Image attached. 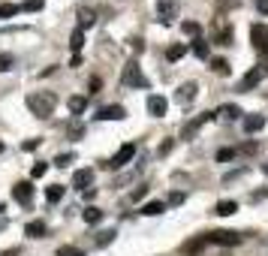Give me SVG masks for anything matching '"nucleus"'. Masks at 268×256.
Wrapping results in <instances>:
<instances>
[{
    "label": "nucleus",
    "mask_w": 268,
    "mask_h": 256,
    "mask_svg": "<svg viewBox=\"0 0 268 256\" xmlns=\"http://www.w3.org/2000/svg\"><path fill=\"white\" fill-rule=\"evenodd\" d=\"M55 106H58V96L51 94V91H34V94H28V109L34 112L36 118H48L55 112Z\"/></svg>",
    "instance_id": "nucleus-1"
},
{
    "label": "nucleus",
    "mask_w": 268,
    "mask_h": 256,
    "mask_svg": "<svg viewBox=\"0 0 268 256\" xmlns=\"http://www.w3.org/2000/svg\"><path fill=\"white\" fill-rule=\"evenodd\" d=\"M121 85H124V88H148V75H142L139 61H127V64H124Z\"/></svg>",
    "instance_id": "nucleus-2"
},
{
    "label": "nucleus",
    "mask_w": 268,
    "mask_h": 256,
    "mask_svg": "<svg viewBox=\"0 0 268 256\" xmlns=\"http://www.w3.org/2000/svg\"><path fill=\"white\" fill-rule=\"evenodd\" d=\"M244 241V235L229 232V229H220V232H208L205 235V244H223V247H238Z\"/></svg>",
    "instance_id": "nucleus-3"
},
{
    "label": "nucleus",
    "mask_w": 268,
    "mask_h": 256,
    "mask_svg": "<svg viewBox=\"0 0 268 256\" xmlns=\"http://www.w3.org/2000/svg\"><path fill=\"white\" fill-rule=\"evenodd\" d=\"M265 75H268V66L265 64L253 66V69H250V72H244V79L238 82V91H241V94H244V91H253V88H256Z\"/></svg>",
    "instance_id": "nucleus-4"
},
{
    "label": "nucleus",
    "mask_w": 268,
    "mask_h": 256,
    "mask_svg": "<svg viewBox=\"0 0 268 256\" xmlns=\"http://www.w3.org/2000/svg\"><path fill=\"white\" fill-rule=\"evenodd\" d=\"M250 39H253V48H256V55H268V28L265 24H253L250 28Z\"/></svg>",
    "instance_id": "nucleus-5"
},
{
    "label": "nucleus",
    "mask_w": 268,
    "mask_h": 256,
    "mask_svg": "<svg viewBox=\"0 0 268 256\" xmlns=\"http://www.w3.org/2000/svg\"><path fill=\"white\" fill-rule=\"evenodd\" d=\"M199 94V82H184L178 91H175V103H181V106H190L193 99Z\"/></svg>",
    "instance_id": "nucleus-6"
},
{
    "label": "nucleus",
    "mask_w": 268,
    "mask_h": 256,
    "mask_svg": "<svg viewBox=\"0 0 268 256\" xmlns=\"http://www.w3.org/2000/svg\"><path fill=\"white\" fill-rule=\"evenodd\" d=\"M133 154H136V145H124L112 160H105L102 166H105V169H121V166H127V163L133 160Z\"/></svg>",
    "instance_id": "nucleus-7"
},
{
    "label": "nucleus",
    "mask_w": 268,
    "mask_h": 256,
    "mask_svg": "<svg viewBox=\"0 0 268 256\" xmlns=\"http://www.w3.org/2000/svg\"><path fill=\"white\" fill-rule=\"evenodd\" d=\"M166 109H169V99H166V96H160V94H151V96H148V115L163 118V115H166Z\"/></svg>",
    "instance_id": "nucleus-8"
},
{
    "label": "nucleus",
    "mask_w": 268,
    "mask_h": 256,
    "mask_svg": "<svg viewBox=\"0 0 268 256\" xmlns=\"http://www.w3.org/2000/svg\"><path fill=\"white\" fill-rule=\"evenodd\" d=\"M12 196H15V202L31 205V199H34V184H31V181H18V184L12 187Z\"/></svg>",
    "instance_id": "nucleus-9"
},
{
    "label": "nucleus",
    "mask_w": 268,
    "mask_h": 256,
    "mask_svg": "<svg viewBox=\"0 0 268 256\" xmlns=\"http://www.w3.org/2000/svg\"><path fill=\"white\" fill-rule=\"evenodd\" d=\"M157 15H160V21H163V24H172V18L178 15L175 0H160V3H157Z\"/></svg>",
    "instance_id": "nucleus-10"
},
{
    "label": "nucleus",
    "mask_w": 268,
    "mask_h": 256,
    "mask_svg": "<svg viewBox=\"0 0 268 256\" xmlns=\"http://www.w3.org/2000/svg\"><path fill=\"white\" fill-rule=\"evenodd\" d=\"M124 115H127V109H124V106H105V109H100L94 118H97V121H121Z\"/></svg>",
    "instance_id": "nucleus-11"
},
{
    "label": "nucleus",
    "mask_w": 268,
    "mask_h": 256,
    "mask_svg": "<svg viewBox=\"0 0 268 256\" xmlns=\"http://www.w3.org/2000/svg\"><path fill=\"white\" fill-rule=\"evenodd\" d=\"M91 184H94V172H91V169H78V172L72 175V187H78V190H91Z\"/></svg>",
    "instance_id": "nucleus-12"
},
{
    "label": "nucleus",
    "mask_w": 268,
    "mask_h": 256,
    "mask_svg": "<svg viewBox=\"0 0 268 256\" xmlns=\"http://www.w3.org/2000/svg\"><path fill=\"white\" fill-rule=\"evenodd\" d=\"M211 118H214V112H205V115H199V118H196V121H190V124H187V127L181 130V139H190V136H193V133H196V130H199L202 124H208V121H211Z\"/></svg>",
    "instance_id": "nucleus-13"
},
{
    "label": "nucleus",
    "mask_w": 268,
    "mask_h": 256,
    "mask_svg": "<svg viewBox=\"0 0 268 256\" xmlns=\"http://www.w3.org/2000/svg\"><path fill=\"white\" fill-rule=\"evenodd\" d=\"M265 127V115H244V130L247 133H259Z\"/></svg>",
    "instance_id": "nucleus-14"
},
{
    "label": "nucleus",
    "mask_w": 268,
    "mask_h": 256,
    "mask_svg": "<svg viewBox=\"0 0 268 256\" xmlns=\"http://www.w3.org/2000/svg\"><path fill=\"white\" fill-rule=\"evenodd\" d=\"M97 21V15H94V9H88V6H82L78 9V31L85 33V28H91Z\"/></svg>",
    "instance_id": "nucleus-15"
},
{
    "label": "nucleus",
    "mask_w": 268,
    "mask_h": 256,
    "mask_svg": "<svg viewBox=\"0 0 268 256\" xmlns=\"http://www.w3.org/2000/svg\"><path fill=\"white\" fill-rule=\"evenodd\" d=\"M67 106H69V112H72V115H82V112H85V109H88V96H69L67 99Z\"/></svg>",
    "instance_id": "nucleus-16"
},
{
    "label": "nucleus",
    "mask_w": 268,
    "mask_h": 256,
    "mask_svg": "<svg viewBox=\"0 0 268 256\" xmlns=\"http://www.w3.org/2000/svg\"><path fill=\"white\" fill-rule=\"evenodd\" d=\"M235 211H238V202H232V199H223V202H217V208H214V214H220V217H229Z\"/></svg>",
    "instance_id": "nucleus-17"
},
{
    "label": "nucleus",
    "mask_w": 268,
    "mask_h": 256,
    "mask_svg": "<svg viewBox=\"0 0 268 256\" xmlns=\"http://www.w3.org/2000/svg\"><path fill=\"white\" fill-rule=\"evenodd\" d=\"M214 115H220L223 121H235V118L241 115V109H238V106H232V103H226V106H220V112H214Z\"/></svg>",
    "instance_id": "nucleus-18"
},
{
    "label": "nucleus",
    "mask_w": 268,
    "mask_h": 256,
    "mask_svg": "<svg viewBox=\"0 0 268 256\" xmlns=\"http://www.w3.org/2000/svg\"><path fill=\"white\" fill-rule=\"evenodd\" d=\"M24 235H31V238H42V235H45V223H42V220L28 223V226H24Z\"/></svg>",
    "instance_id": "nucleus-19"
},
{
    "label": "nucleus",
    "mask_w": 268,
    "mask_h": 256,
    "mask_svg": "<svg viewBox=\"0 0 268 256\" xmlns=\"http://www.w3.org/2000/svg\"><path fill=\"white\" fill-rule=\"evenodd\" d=\"M184 55H187V45H184V42H175V45H169V52H166L169 61H181Z\"/></svg>",
    "instance_id": "nucleus-20"
},
{
    "label": "nucleus",
    "mask_w": 268,
    "mask_h": 256,
    "mask_svg": "<svg viewBox=\"0 0 268 256\" xmlns=\"http://www.w3.org/2000/svg\"><path fill=\"white\" fill-rule=\"evenodd\" d=\"M82 45H85V33L72 31V33H69V48H72V55H78V52H82Z\"/></svg>",
    "instance_id": "nucleus-21"
},
{
    "label": "nucleus",
    "mask_w": 268,
    "mask_h": 256,
    "mask_svg": "<svg viewBox=\"0 0 268 256\" xmlns=\"http://www.w3.org/2000/svg\"><path fill=\"white\" fill-rule=\"evenodd\" d=\"M82 217H85V223H100V220H102V211L97 208V205H88Z\"/></svg>",
    "instance_id": "nucleus-22"
},
{
    "label": "nucleus",
    "mask_w": 268,
    "mask_h": 256,
    "mask_svg": "<svg viewBox=\"0 0 268 256\" xmlns=\"http://www.w3.org/2000/svg\"><path fill=\"white\" fill-rule=\"evenodd\" d=\"M142 214H145V217H157V214H163V202H145V205H142Z\"/></svg>",
    "instance_id": "nucleus-23"
},
{
    "label": "nucleus",
    "mask_w": 268,
    "mask_h": 256,
    "mask_svg": "<svg viewBox=\"0 0 268 256\" xmlns=\"http://www.w3.org/2000/svg\"><path fill=\"white\" fill-rule=\"evenodd\" d=\"M202 247H205V238H193V241H187V244H184V253L196 256V253H202Z\"/></svg>",
    "instance_id": "nucleus-24"
},
{
    "label": "nucleus",
    "mask_w": 268,
    "mask_h": 256,
    "mask_svg": "<svg viewBox=\"0 0 268 256\" xmlns=\"http://www.w3.org/2000/svg\"><path fill=\"white\" fill-rule=\"evenodd\" d=\"M45 199H48V202H61V199H64V187H61V184L45 187Z\"/></svg>",
    "instance_id": "nucleus-25"
},
{
    "label": "nucleus",
    "mask_w": 268,
    "mask_h": 256,
    "mask_svg": "<svg viewBox=\"0 0 268 256\" xmlns=\"http://www.w3.org/2000/svg\"><path fill=\"white\" fill-rule=\"evenodd\" d=\"M115 235H118L115 229H105V232H100V235H97V247H109V244L115 241Z\"/></svg>",
    "instance_id": "nucleus-26"
},
{
    "label": "nucleus",
    "mask_w": 268,
    "mask_h": 256,
    "mask_svg": "<svg viewBox=\"0 0 268 256\" xmlns=\"http://www.w3.org/2000/svg\"><path fill=\"white\" fill-rule=\"evenodd\" d=\"M211 69H214L217 75H229V61H223V58H214V61H211Z\"/></svg>",
    "instance_id": "nucleus-27"
},
{
    "label": "nucleus",
    "mask_w": 268,
    "mask_h": 256,
    "mask_svg": "<svg viewBox=\"0 0 268 256\" xmlns=\"http://www.w3.org/2000/svg\"><path fill=\"white\" fill-rule=\"evenodd\" d=\"M181 31L187 33V36H196V39H199L202 24H199V21H184V24H181Z\"/></svg>",
    "instance_id": "nucleus-28"
},
{
    "label": "nucleus",
    "mask_w": 268,
    "mask_h": 256,
    "mask_svg": "<svg viewBox=\"0 0 268 256\" xmlns=\"http://www.w3.org/2000/svg\"><path fill=\"white\" fill-rule=\"evenodd\" d=\"M190 48H193V55H196V58H208V42L193 39V45H190Z\"/></svg>",
    "instance_id": "nucleus-29"
},
{
    "label": "nucleus",
    "mask_w": 268,
    "mask_h": 256,
    "mask_svg": "<svg viewBox=\"0 0 268 256\" xmlns=\"http://www.w3.org/2000/svg\"><path fill=\"white\" fill-rule=\"evenodd\" d=\"M18 9H21V6H15V3H0V18H12Z\"/></svg>",
    "instance_id": "nucleus-30"
},
{
    "label": "nucleus",
    "mask_w": 268,
    "mask_h": 256,
    "mask_svg": "<svg viewBox=\"0 0 268 256\" xmlns=\"http://www.w3.org/2000/svg\"><path fill=\"white\" fill-rule=\"evenodd\" d=\"M58 256H85V250H78L72 244H64V247H58Z\"/></svg>",
    "instance_id": "nucleus-31"
},
{
    "label": "nucleus",
    "mask_w": 268,
    "mask_h": 256,
    "mask_svg": "<svg viewBox=\"0 0 268 256\" xmlns=\"http://www.w3.org/2000/svg\"><path fill=\"white\" fill-rule=\"evenodd\" d=\"M217 42H220V45H229V42H232V28L217 31Z\"/></svg>",
    "instance_id": "nucleus-32"
},
{
    "label": "nucleus",
    "mask_w": 268,
    "mask_h": 256,
    "mask_svg": "<svg viewBox=\"0 0 268 256\" xmlns=\"http://www.w3.org/2000/svg\"><path fill=\"white\" fill-rule=\"evenodd\" d=\"M21 9H24V12H39V9H42V0H24Z\"/></svg>",
    "instance_id": "nucleus-33"
},
{
    "label": "nucleus",
    "mask_w": 268,
    "mask_h": 256,
    "mask_svg": "<svg viewBox=\"0 0 268 256\" xmlns=\"http://www.w3.org/2000/svg\"><path fill=\"white\" fill-rule=\"evenodd\" d=\"M69 163H72V154H58L55 157V166H61V169H67Z\"/></svg>",
    "instance_id": "nucleus-34"
},
{
    "label": "nucleus",
    "mask_w": 268,
    "mask_h": 256,
    "mask_svg": "<svg viewBox=\"0 0 268 256\" xmlns=\"http://www.w3.org/2000/svg\"><path fill=\"white\" fill-rule=\"evenodd\" d=\"M232 157H235L232 148H223V151H217V163H226V160H232Z\"/></svg>",
    "instance_id": "nucleus-35"
},
{
    "label": "nucleus",
    "mask_w": 268,
    "mask_h": 256,
    "mask_svg": "<svg viewBox=\"0 0 268 256\" xmlns=\"http://www.w3.org/2000/svg\"><path fill=\"white\" fill-rule=\"evenodd\" d=\"M12 69V55H0V72Z\"/></svg>",
    "instance_id": "nucleus-36"
},
{
    "label": "nucleus",
    "mask_w": 268,
    "mask_h": 256,
    "mask_svg": "<svg viewBox=\"0 0 268 256\" xmlns=\"http://www.w3.org/2000/svg\"><path fill=\"white\" fill-rule=\"evenodd\" d=\"M145 193H148V184H139V187H136V190L130 193V196H133L136 202H139V199H145Z\"/></svg>",
    "instance_id": "nucleus-37"
},
{
    "label": "nucleus",
    "mask_w": 268,
    "mask_h": 256,
    "mask_svg": "<svg viewBox=\"0 0 268 256\" xmlns=\"http://www.w3.org/2000/svg\"><path fill=\"white\" fill-rule=\"evenodd\" d=\"M172 148H175V142H172V139H166V142L160 145V151H157V154H160V157H166V154L172 151Z\"/></svg>",
    "instance_id": "nucleus-38"
},
{
    "label": "nucleus",
    "mask_w": 268,
    "mask_h": 256,
    "mask_svg": "<svg viewBox=\"0 0 268 256\" xmlns=\"http://www.w3.org/2000/svg\"><path fill=\"white\" fill-rule=\"evenodd\" d=\"M45 169H48V163H36V166H34V178H42V175H45Z\"/></svg>",
    "instance_id": "nucleus-39"
},
{
    "label": "nucleus",
    "mask_w": 268,
    "mask_h": 256,
    "mask_svg": "<svg viewBox=\"0 0 268 256\" xmlns=\"http://www.w3.org/2000/svg\"><path fill=\"white\" fill-rule=\"evenodd\" d=\"M21 148H24V151H36V148H39V139H28Z\"/></svg>",
    "instance_id": "nucleus-40"
},
{
    "label": "nucleus",
    "mask_w": 268,
    "mask_h": 256,
    "mask_svg": "<svg viewBox=\"0 0 268 256\" xmlns=\"http://www.w3.org/2000/svg\"><path fill=\"white\" fill-rule=\"evenodd\" d=\"M181 202H184V193H172L169 196V205H181Z\"/></svg>",
    "instance_id": "nucleus-41"
},
{
    "label": "nucleus",
    "mask_w": 268,
    "mask_h": 256,
    "mask_svg": "<svg viewBox=\"0 0 268 256\" xmlns=\"http://www.w3.org/2000/svg\"><path fill=\"white\" fill-rule=\"evenodd\" d=\"M256 9H259L262 15H268V0H256Z\"/></svg>",
    "instance_id": "nucleus-42"
},
{
    "label": "nucleus",
    "mask_w": 268,
    "mask_h": 256,
    "mask_svg": "<svg viewBox=\"0 0 268 256\" xmlns=\"http://www.w3.org/2000/svg\"><path fill=\"white\" fill-rule=\"evenodd\" d=\"M100 88H102V82H100V79H97V75H94V79H91V91H94V94H97V91H100Z\"/></svg>",
    "instance_id": "nucleus-43"
},
{
    "label": "nucleus",
    "mask_w": 268,
    "mask_h": 256,
    "mask_svg": "<svg viewBox=\"0 0 268 256\" xmlns=\"http://www.w3.org/2000/svg\"><path fill=\"white\" fill-rule=\"evenodd\" d=\"M130 45H133V52H142V39H139V36H133V39H130Z\"/></svg>",
    "instance_id": "nucleus-44"
},
{
    "label": "nucleus",
    "mask_w": 268,
    "mask_h": 256,
    "mask_svg": "<svg viewBox=\"0 0 268 256\" xmlns=\"http://www.w3.org/2000/svg\"><path fill=\"white\" fill-rule=\"evenodd\" d=\"M0 154H3V142H0Z\"/></svg>",
    "instance_id": "nucleus-45"
},
{
    "label": "nucleus",
    "mask_w": 268,
    "mask_h": 256,
    "mask_svg": "<svg viewBox=\"0 0 268 256\" xmlns=\"http://www.w3.org/2000/svg\"><path fill=\"white\" fill-rule=\"evenodd\" d=\"M262 172H265V175H268V166H265V169H262Z\"/></svg>",
    "instance_id": "nucleus-46"
}]
</instances>
